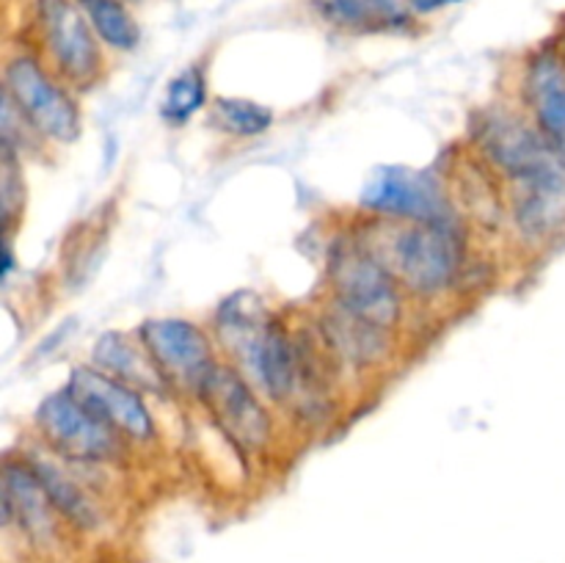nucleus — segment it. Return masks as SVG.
<instances>
[{"label": "nucleus", "instance_id": "1", "mask_svg": "<svg viewBox=\"0 0 565 563\" xmlns=\"http://www.w3.org/2000/svg\"><path fill=\"white\" fill-rule=\"evenodd\" d=\"M329 270L342 309L381 329H390L401 318V298L392 285V276L364 246L345 241L337 243Z\"/></svg>", "mask_w": 565, "mask_h": 563}, {"label": "nucleus", "instance_id": "2", "mask_svg": "<svg viewBox=\"0 0 565 563\" xmlns=\"http://www.w3.org/2000/svg\"><path fill=\"white\" fill-rule=\"evenodd\" d=\"M44 439L72 461H108L121 453L119 431L94 417L70 390L53 392L36 408Z\"/></svg>", "mask_w": 565, "mask_h": 563}, {"label": "nucleus", "instance_id": "3", "mask_svg": "<svg viewBox=\"0 0 565 563\" xmlns=\"http://www.w3.org/2000/svg\"><path fill=\"white\" fill-rule=\"evenodd\" d=\"M390 254L406 285L419 293H434L456 279L461 265V241L456 226L414 224L395 232Z\"/></svg>", "mask_w": 565, "mask_h": 563}, {"label": "nucleus", "instance_id": "4", "mask_svg": "<svg viewBox=\"0 0 565 563\" xmlns=\"http://www.w3.org/2000/svg\"><path fill=\"white\" fill-rule=\"evenodd\" d=\"M6 94L42 136L55 141H75L81 132V114L75 103L61 92L42 66L28 55L11 59L6 66Z\"/></svg>", "mask_w": 565, "mask_h": 563}, {"label": "nucleus", "instance_id": "5", "mask_svg": "<svg viewBox=\"0 0 565 563\" xmlns=\"http://www.w3.org/2000/svg\"><path fill=\"white\" fill-rule=\"evenodd\" d=\"M364 208L375 213L392 215V219H412L414 224H441L456 226L450 202L441 193L439 182L425 171L379 169L362 193Z\"/></svg>", "mask_w": 565, "mask_h": 563}, {"label": "nucleus", "instance_id": "6", "mask_svg": "<svg viewBox=\"0 0 565 563\" xmlns=\"http://www.w3.org/2000/svg\"><path fill=\"white\" fill-rule=\"evenodd\" d=\"M39 28L55 64L70 81L88 83L99 72V36L75 0H36Z\"/></svg>", "mask_w": 565, "mask_h": 563}, {"label": "nucleus", "instance_id": "7", "mask_svg": "<svg viewBox=\"0 0 565 563\" xmlns=\"http://www.w3.org/2000/svg\"><path fill=\"white\" fill-rule=\"evenodd\" d=\"M199 397L204 401L207 412L224 431L226 439L235 442L243 450H257L268 442L270 419L257 397L246 386V381L232 368L213 364L204 381L199 384Z\"/></svg>", "mask_w": 565, "mask_h": 563}, {"label": "nucleus", "instance_id": "8", "mask_svg": "<svg viewBox=\"0 0 565 563\" xmlns=\"http://www.w3.org/2000/svg\"><path fill=\"white\" fill-rule=\"evenodd\" d=\"M141 340L143 348L152 353L154 364H158L166 381L199 390L204 375L213 368L207 337L188 320H149V323L141 326Z\"/></svg>", "mask_w": 565, "mask_h": 563}, {"label": "nucleus", "instance_id": "9", "mask_svg": "<svg viewBox=\"0 0 565 563\" xmlns=\"http://www.w3.org/2000/svg\"><path fill=\"white\" fill-rule=\"evenodd\" d=\"M66 390H70L94 417L103 419L105 425L116 428L119 434L138 442L152 439V417H149L138 390H132L125 381L114 379V375L108 373H99V370L75 368Z\"/></svg>", "mask_w": 565, "mask_h": 563}, {"label": "nucleus", "instance_id": "10", "mask_svg": "<svg viewBox=\"0 0 565 563\" xmlns=\"http://www.w3.org/2000/svg\"><path fill=\"white\" fill-rule=\"evenodd\" d=\"M3 522L17 524L36 546H53L58 539V511L28 461H6L3 467Z\"/></svg>", "mask_w": 565, "mask_h": 563}, {"label": "nucleus", "instance_id": "11", "mask_svg": "<svg viewBox=\"0 0 565 563\" xmlns=\"http://www.w3.org/2000/svg\"><path fill=\"white\" fill-rule=\"evenodd\" d=\"M527 99L539 130L565 163V53L541 50L527 66Z\"/></svg>", "mask_w": 565, "mask_h": 563}, {"label": "nucleus", "instance_id": "12", "mask_svg": "<svg viewBox=\"0 0 565 563\" xmlns=\"http://www.w3.org/2000/svg\"><path fill=\"white\" fill-rule=\"evenodd\" d=\"M246 362L274 401H287L298 390V348L279 326L268 323L246 348Z\"/></svg>", "mask_w": 565, "mask_h": 563}, {"label": "nucleus", "instance_id": "13", "mask_svg": "<svg viewBox=\"0 0 565 563\" xmlns=\"http://www.w3.org/2000/svg\"><path fill=\"white\" fill-rule=\"evenodd\" d=\"M315 11L329 25L351 33L403 31L412 22L406 0H315Z\"/></svg>", "mask_w": 565, "mask_h": 563}, {"label": "nucleus", "instance_id": "14", "mask_svg": "<svg viewBox=\"0 0 565 563\" xmlns=\"http://www.w3.org/2000/svg\"><path fill=\"white\" fill-rule=\"evenodd\" d=\"M94 359H97L99 368L108 370V375L125 381L132 390H160L166 384L152 353L136 346L121 331H108V334L99 337L97 346H94Z\"/></svg>", "mask_w": 565, "mask_h": 563}, {"label": "nucleus", "instance_id": "15", "mask_svg": "<svg viewBox=\"0 0 565 563\" xmlns=\"http://www.w3.org/2000/svg\"><path fill=\"white\" fill-rule=\"evenodd\" d=\"M28 464H31L44 495L50 497V502H53V508L58 511V517L64 522H70L77 530H97L103 524V513H99L97 502L70 475H64V469L53 467L50 461H39V458H33Z\"/></svg>", "mask_w": 565, "mask_h": 563}, {"label": "nucleus", "instance_id": "16", "mask_svg": "<svg viewBox=\"0 0 565 563\" xmlns=\"http://www.w3.org/2000/svg\"><path fill=\"white\" fill-rule=\"evenodd\" d=\"M326 334H329V346L351 362H373L384 348V329L367 323L348 309H340L326 320Z\"/></svg>", "mask_w": 565, "mask_h": 563}, {"label": "nucleus", "instance_id": "17", "mask_svg": "<svg viewBox=\"0 0 565 563\" xmlns=\"http://www.w3.org/2000/svg\"><path fill=\"white\" fill-rule=\"evenodd\" d=\"M92 22L99 42L116 50H132L138 44V25L127 11V0H75Z\"/></svg>", "mask_w": 565, "mask_h": 563}, {"label": "nucleus", "instance_id": "18", "mask_svg": "<svg viewBox=\"0 0 565 563\" xmlns=\"http://www.w3.org/2000/svg\"><path fill=\"white\" fill-rule=\"evenodd\" d=\"M204 103V75L199 66H188L169 83L163 97V116L174 125L188 121Z\"/></svg>", "mask_w": 565, "mask_h": 563}, {"label": "nucleus", "instance_id": "19", "mask_svg": "<svg viewBox=\"0 0 565 563\" xmlns=\"http://www.w3.org/2000/svg\"><path fill=\"white\" fill-rule=\"evenodd\" d=\"M215 116H218L221 127L235 136H259L268 130L270 119H274L268 108L252 103V99H218Z\"/></svg>", "mask_w": 565, "mask_h": 563}, {"label": "nucleus", "instance_id": "20", "mask_svg": "<svg viewBox=\"0 0 565 563\" xmlns=\"http://www.w3.org/2000/svg\"><path fill=\"white\" fill-rule=\"evenodd\" d=\"M22 202V180L17 177V160H14V147L3 144V215L11 219L17 210V204Z\"/></svg>", "mask_w": 565, "mask_h": 563}, {"label": "nucleus", "instance_id": "21", "mask_svg": "<svg viewBox=\"0 0 565 563\" xmlns=\"http://www.w3.org/2000/svg\"><path fill=\"white\" fill-rule=\"evenodd\" d=\"M452 3H461V0H406V6L414 14H434V11L447 9Z\"/></svg>", "mask_w": 565, "mask_h": 563}, {"label": "nucleus", "instance_id": "22", "mask_svg": "<svg viewBox=\"0 0 565 563\" xmlns=\"http://www.w3.org/2000/svg\"><path fill=\"white\" fill-rule=\"evenodd\" d=\"M563 53H565V33H563Z\"/></svg>", "mask_w": 565, "mask_h": 563}, {"label": "nucleus", "instance_id": "23", "mask_svg": "<svg viewBox=\"0 0 565 563\" xmlns=\"http://www.w3.org/2000/svg\"><path fill=\"white\" fill-rule=\"evenodd\" d=\"M132 3H138V0H132Z\"/></svg>", "mask_w": 565, "mask_h": 563}]
</instances>
